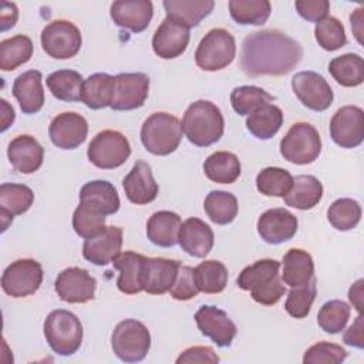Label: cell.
Wrapping results in <instances>:
<instances>
[{"label":"cell","instance_id":"6da1fadb","mask_svg":"<svg viewBox=\"0 0 364 364\" xmlns=\"http://www.w3.org/2000/svg\"><path fill=\"white\" fill-rule=\"evenodd\" d=\"M303 58L299 41L280 30H259L242 43L240 68L249 77L284 75Z\"/></svg>","mask_w":364,"mask_h":364},{"label":"cell","instance_id":"7a4b0ae2","mask_svg":"<svg viewBox=\"0 0 364 364\" xmlns=\"http://www.w3.org/2000/svg\"><path fill=\"white\" fill-rule=\"evenodd\" d=\"M280 262L274 259H260L246 266L237 276L236 284L242 290L250 291L252 299L263 306L276 304L286 293V287L279 276Z\"/></svg>","mask_w":364,"mask_h":364},{"label":"cell","instance_id":"3957f363","mask_svg":"<svg viewBox=\"0 0 364 364\" xmlns=\"http://www.w3.org/2000/svg\"><path fill=\"white\" fill-rule=\"evenodd\" d=\"M182 131L196 146H209L218 142L225 131V119L219 107L206 100L192 102L182 118Z\"/></svg>","mask_w":364,"mask_h":364},{"label":"cell","instance_id":"277c9868","mask_svg":"<svg viewBox=\"0 0 364 364\" xmlns=\"http://www.w3.org/2000/svg\"><path fill=\"white\" fill-rule=\"evenodd\" d=\"M181 121L168 112H154L142 124L141 142L144 148L158 156L176 151L182 141Z\"/></svg>","mask_w":364,"mask_h":364},{"label":"cell","instance_id":"5b68a950","mask_svg":"<svg viewBox=\"0 0 364 364\" xmlns=\"http://www.w3.org/2000/svg\"><path fill=\"white\" fill-rule=\"evenodd\" d=\"M44 337L55 354L73 355L82 343V324L74 313L57 309L44 321Z\"/></svg>","mask_w":364,"mask_h":364},{"label":"cell","instance_id":"8992f818","mask_svg":"<svg viewBox=\"0 0 364 364\" xmlns=\"http://www.w3.org/2000/svg\"><path fill=\"white\" fill-rule=\"evenodd\" d=\"M111 347L121 361H142L151 347L149 330L135 318H125L115 326L111 334Z\"/></svg>","mask_w":364,"mask_h":364},{"label":"cell","instance_id":"52a82bcc","mask_svg":"<svg viewBox=\"0 0 364 364\" xmlns=\"http://www.w3.org/2000/svg\"><path fill=\"white\" fill-rule=\"evenodd\" d=\"M235 55V37L225 28H212L198 44L195 63L203 71H219L230 65Z\"/></svg>","mask_w":364,"mask_h":364},{"label":"cell","instance_id":"ba28073f","mask_svg":"<svg viewBox=\"0 0 364 364\" xmlns=\"http://www.w3.org/2000/svg\"><path fill=\"white\" fill-rule=\"evenodd\" d=\"M321 152L318 131L309 122H296L280 141L282 156L296 165L314 162Z\"/></svg>","mask_w":364,"mask_h":364},{"label":"cell","instance_id":"9c48e42d","mask_svg":"<svg viewBox=\"0 0 364 364\" xmlns=\"http://www.w3.org/2000/svg\"><path fill=\"white\" fill-rule=\"evenodd\" d=\"M131 155L129 141L114 129L98 132L87 149L88 161L100 169H115L127 162Z\"/></svg>","mask_w":364,"mask_h":364},{"label":"cell","instance_id":"30bf717a","mask_svg":"<svg viewBox=\"0 0 364 364\" xmlns=\"http://www.w3.org/2000/svg\"><path fill=\"white\" fill-rule=\"evenodd\" d=\"M41 47L51 58L68 60L81 48V31L68 20H54L41 31Z\"/></svg>","mask_w":364,"mask_h":364},{"label":"cell","instance_id":"8fae6325","mask_svg":"<svg viewBox=\"0 0 364 364\" xmlns=\"http://www.w3.org/2000/svg\"><path fill=\"white\" fill-rule=\"evenodd\" d=\"M43 276V267L37 260L18 259L4 269L1 274V289L10 297H27L40 289Z\"/></svg>","mask_w":364,"mask_h":364},{"label":"cell","instance_id":"7c38bea8","mask_svg":"<svg viewBox=\"0 0 364 364\" xmlns=\"http://www.w3.org/2000/svg\"><path fill=\"white\" fill-rule=\"evenodd\" d=\"M291 88L299 101L311 111H326L334 98L327 80L316 71H300L291 78Z\"/></svg>","mask_w":364,"mask_h":364},{"label":"cell","instance_id":"4fadbf2b","mask_svg":"<svg viewBox=\"0 0 364 364\" xmlns=\"http://www.w3.org/2000/svg\"><path fill=\"white\" fill-rule=\"evenodd\" d=\"M330 136L341 148H357L364 139V111L357 105L338 108L330 121Z\"/></svg>","mask_w":364,"mask_h":364},{"label":"cell","instance_id":"5bb4252c","mask_svg":"<svg viewBox=\"0 0 364 364\" xmlns=\"http://www.w3.org/2000/svg\"><path fill=\"white\" fill-rule=\"evenodd\" d=\"M149 78L144 73H121L115 75L111 108L114 111H132L141 108L148 98Z\"/></svg>","mask_w":364,"mask_h":364},{"label":"cell","instance_id":"9a60e30c","mask_svg":"<svg viewBox=\"0 0 364 364\" xmlns=\"http://www.w3.org/2000/svg\"><path fill=\"white\" fill-rule=\"evenodd\" d=\"M54 287L58 297L65 303H87L95 296L97 280L88 270L74 266L58 273Z\"/></svg>","mask_w":364,"mask_h":364},{"label":"cell","instance_id":"2e32d148","mask_svg":"<svg viewBox=\"0 0 364 364\" xmlns=\"http://www.w3.org/2000/svg\"><path fill=\"white\" fill-rule=\"evenodd\" d=\"M189 38V27L172 17H165L155 30L152 37V48L154 53L164 60L176 58L185 53Z\"/></svg>","mask_w":364,"mask_h":364},{"label":"cell","instance_id":"e0dca14e","mask_svg":"<svg viewBox=\"0 0 364 364\" xmlns=\"http://www.w3.org/2000/svg\"><path fill=\"white\" fill-rule=\"evenodd\" d=\"M88 135L87 119L77 112H61L48 127L51 142L60 149H75L85 142Z\"/></svg>","mask_w":364,"mask_h":364},{"label":"cell","instance_id":"ac0fdd59","mask_svg":"<svg viewBox=\"0 0 364 364\" xmlns=\"http://www.w3.org/2000/svg\"><path fill=\"white\" fill-rule=\"evenodd\" d=\"M195 321L199 331L218 347H229L237 333L236 324L216 306H202L195 313Z\"/></svg>","mask_w":364,"mask_h":364},{"label":"cell","instance_id":"d6986e66","mask_svg":"<svg viewBox=\"0 0 364 364\" xmlns=\"http://www.w3.org/2000/svg\"><path fill=\"white\" fill-rule=\"evenodd\" d=\"M297 218L284 208L267 209L259 216L257 233L270 245H280L290 240L297 232Z\"/></svg>","mask_w":364,"mask_h":364},{"label":"cell","instance_id":"ffe728a7","mask_svg":"<svg viewBox=\"0 0 364 364\" xmlns=\"http://www.w3.org/2000/svg\"><path fill=\"white\" fill-rule=\"evenodd\" d=\"M112 21L132 33H142L151 23L154 6L149 0H118L109 7Z\"/></svg>","mask_w":364,"mask_h":364},{"label":"cell","instance_id":"44dd1931","mask_svg":"<svg viewBox=\"0 0 364 364\" xmlns=\"http://www.w3.org/2000/svg\"><path fill=\"white\" fill-rule=\"evenodd\" d=\"M122 229L118 226H107L100 235L85 239L82 245V256L85 260L97 266L112 263L121 253Z\"/></svg>","mask_w":364,"mask_h":364},{"label":"cell","instance_id":"7402d4cb","mask_svg":"<svg viewBox=\"0 0 364 364\" xmlns=\"http://www.w3.org/2000/svg\"><path fill=\"white\" fill-rule=\"evenodd\" d=\"M125 196L135 205H146L158 196V183L154 179L149 164L136 161L122 181Z\"/></svg>","mask_w":364,"mask_h":364},{"label":"cell","instance_id":"603a6c76","mask_svg":"<svg viewBox=\"0 0 364 364\" xmlns=\"http://www.w3.org/2000/svg\"><path fill=\"white\" fill-rule=\"evenodd\" d=\"M178 260L165 257H145L142 269V289L149 294H164L171 290L176 279Z\"/></svg>","mask_w":364,"mask_h":364},{"label":"cell","instance_id":"cb8c5ba5","mask_svg":"<svg viewBox=\"0 0 364 364\" xmlns=\"http://www.w3.org/2000/svg\"><path fill=\"white\" fill-rule=\"evenodd\" d=\"M7 156L14 171L33 173L40 169L44 159V148L31 135H18L7 146Z\"/></svg>","mask_w":364,"mask_h":364},{"label":"cell","instance_id":"d4e9b609","mask_svg":"<svg viewBox=\"0 0 364 364\" xmlns=\"http://www.w3.org/2000/svg\"><path fill=\"white\" fill-rule=\"evenodd\" d=\"M215 235L212 228L199 218H188L179 229L178 243L188 255L205 257L212 250Z\"/></svg>","mask_w":364,"mask_h":364},{"label":"cell","instance_id":"484cf974","mask_svg":"<svg viewBox=\"0 0 364 364\" xmlns=\"http://www.w3.org/2000/svg\"><path fill=\"white\" fill-rule=\"evenodd\" d=\"M41 80L43 75L37 70H28L14 80L11 92L23 114H37L43 108L44 88Z\"/></svg>","mask_w":364,"mask_h":364},{"label":"cell","instance_id":"4316f807","mask_svg":"<svg viewBox=\"0 0 364 364\" xmlns=\"http://www.w3.org/2000/svg\"><path fill=\"white\" fill-rule=\"evenodd\" d=\"M34 202L33 191L23 183H1L0 185V219L1 230L4 232L13 218L27 212Z\"/></svg>","mask_w":364,"mask_h":364},{"label":"cell","instance_id":"83f0119b","mask_svg":"<svg viewBox=\"0 0 364 364\" xmlns=\"http://www.w3.org/2000/svg\"><path fill=\"white\" fill-rule=\"evenodd\" d=\"M80 203H84L102 215H114L119 209V196L115 186L108 181L87 182L80 191Z\"/></svg>","mask_w":364,"mask_h":364},{"label":"cell","instance_id":"f1b7e54d","mask_svg":"<svg viewBox=\"0 0 364 364\" xmlns=\"http://www.w3.org/2000/svg\"><path fill=\"white\" fill-rule=\"evenodd\" d=\"M145 256L127 250L119 253L112 266L119 272L117 279V287L125 294H136L142 291V269Z\"/></svg>","mask_w":364,"mask_h":364},{"label":"cell","instance_id":"f546056e","mask_svg":"<svg viewBox=\"0 0 364 364\" xmlns=\"http://www.w3.org/2000/svg\"><path fill=\"white\" fill-rule=\"evenodd\" d=\"M181 216L171 210L155 212L146 222V237L161 247H172L178 243Z\"/></svg>","mask_w":364,"mask_h":364},{"label":"cell","instance_id":"4dcf8cb0","mask_svg":"<svg viewBox=\"0 0 364 364\" xmlns=\"http://www.w3.org/2000/svg\"><path fill=\"white\" fill-rule=\"evenodd\" d=\"M323 196V185L313 175H299L293 178V185L290 191L283 196L287 206L300 210L313 209Z\"/></svg>","mask_w":364,"mask_h":364},{"label":"cell","instance_id":"1f68e13d","mask_svg":"<svg viewBox=\"0 0 364 364\" xmlns=\"http://www.w3.org/2000/svg\"><path fill=\"white\" fill-rule=\"evenodd\" d=\"M314 277V262L309 252L293 247L283 256L282 282L290 287H299Z\"/></svg>","mask_w":364,"mask_h":364},{"label":"cell","instance_id":"d6a6232c","mask_svg":"<svg viewBox=\"0 0 364 364\" xmlns=\"http://www.w3.org/2000/svg\"><path fill=\"white\" fill-rule=\"evenodd\" d=\"M162 4L166 17L183 23L189 28L196 27L215 7V1L212 0H165Z\"/></svg>","mask_w":364,"mask_h":364},{"label":"cell","instance_id":"836d02e7","mask_svg":"<svg viewBox=\"0 0 364 364\" xmlns=\"http://www.w3.org/2000/svg\"><path fill=\"white\" fill-rule=\"evenodd\" d=\"M115 77L107 73H95L84 80L81 102L91 109H102L111 107L114 95Z\"/></svg>","mask_w":364,"mask_h":364},{"label":"cell","instance_id":"e575fe53","mask_svg":"<svg viewBox=\"0 0 364 364\" xmlns=\"http://www.w3.org/2000/svg\"><path fill=\"white\" fill-rule=\"evenodd\" d=\"M206 178L216 183H233L240 176L239 158L228 151H218L203 162Z\"/></svg>","mask_w":364,"mask_h":364},{"label":"cell","instance_id":"d590c367","mask_svg":"<svg viewBox=\"0 0 364 364\" xmlns=\"http://www.w3.org/2000/svg\"><path fill=\"white\" fill-rule=\"evenodd\" d=\"M283 125V111L274 104H264L246 118V128L259 139H270Z\"/></svg>","mask_w":364,"mask_h":364},{"label":"cell","instance_id":"8d00e7d4","mask_svg":"<svg viewBox=\"0 0 364 364\" xmlns=\"http://www.w3.org/2000/svg\"><path fill=\"white\" fill-rule=\"evenodd\" d=\"M46 84L53 97L64 102L81 101L84 78L74 70H58L46 78Z\"/></svg>","mask_w":364,"mask_h":364},{"label":"cell","instance_id":"74e56055","mask_svg":"<svg viewBox=\"0 0 364 364\" xmlns=\"http://www.w3.org/2000/svg\"><path fill=\"white\" fill-rule=\"evenodd\" d=\"M328 73L343 87H358L364 81V61L355 53L334 57L328 64Z\"/></svg>","mask_w":364,"mask_h":364},{"label":"cell","instance_id":"f35d334b","mask_svg":"<svg viewBox=\"0 0 364 364\" xmlns=\"http://www.w3.org/2000/svg\"><path fill=\"white\" fill-rule=\"evenodd\" d=\"M208 218L216 225H228L235 220L239 205L233 193L226 191H210L203 202Z\"/></svg>","mask_w":364,"mask_h":364},{"label":"cell","instance_id":"ab89813d","mask_svg":"<svg viewBox=\"0 0 364 364\" xmlns=\"http://www.w3.org/2000/svg\"><path fill=\"white\" fill-rule=\"evenodd\" d=\"M230 17L242 26H262L272 13V4L267 0H230Z\"/></svg>","mask_w":364,"mask_h":364},{"label":"cell","instance_id":"60d3db41","mask_svg":"<svg viewBox=\"0 0 364 364\" xmlns=\"http://www.w3.org/2000/svg\"><path fill=\"white\" fill-rule=\"evenodd\" d=\"M33 55V41L30 37L17 34L0 43V70L13 71L26 64Z\"/></svg>","mask_w":364,"mask_h":364},{"label":"cell","instance_id":"b9f144b4","mask_svg":"<svg viewBox=\"0 0 364 364\" xmlns=\"http://www.w3.org/2000/svg\"><path fill=\"white\" fill-rule=\"evenodd\" d=\"M195 282L199 291L220 293L228 284V269L219 260H205L195 267Z\"/></svg>","mask_w":364,"mask_h":364},{"label":"cell","instance_id":"7bdbcfd3","mask_svg":"<svg viewBox=\"0 0 364 364\" xmlns=\"http://www.w3.org/2000/svg\"><path fill=\"white\" fill-rule=\"evenodd\" d=\"M273 100V95L256 85H240L230 92L232 108L239 115H250Z\"/></svg>","mask_w":364,"mask_h":364},{"label":"cell","instance_id":"ee69618b","mask_svg":"<svg viewBox=\"0 0 364 364\" xmlns=\"http://www.w3.org/2000/svg\"><path fill=\"white\" fill-rule=\"evenodd\" d=\"M291 185V173L279 166H267L256 176V188L264 196L283 198L290 191Z\"/></svg>","mask_w":364,"mask_h":364},{"label":"cell","instance_id":"f6af8a7d","mask_svg":"<svg viewBox=\"0 0 364 364\" xmlns=\"http://www.w3.org/2000/svg\"><path fill=\"white\" fill-rule=\"evenodd\" d=\"M327 219L337 230H351L361 219V206L355 199L340 198L327 209Z\"/></svg>","mask_w":364,"mask_h":364},{"label":"cell","instance_id":"bcb514c9","mask_svg":"<svg viewBox=\"0 0 364 364\" xmlns=\"http://www.w3.org/2000/svg\"><path fill=\"white\" fill-rule=\"evenodd\" d=\"M351 314V307L343 300L326 301L317 313V324L328 334H338L344 330Z\"/></svg>","mask_w":364,"mask_h":364},{"label":"cell","instance_id":"7dc6e473","mask_svg":"<svg viewBox=\"0 0 364 364\" xmlns=\"http://www.w3.org/2000/svg\"><path fill=\"white\" fill-rule=\"evenodd\" d=\"M314 36L318 46L326 51H336L347 44V36L343 23L333 16H327L314 27Z\"/></svg>","mask_w":364,"mask_h":364},{"label":"cell","instance_id":"c3c4849f","mask_svg":"<svg viewBox=\"0 0 364 364\" xmlns=\"http://www.w3.org/2000/svg\"><path fill=\"white\" fill-rule=\"evenodd\" d=\"M73 228L80 237H94L105 229V215L80 203L73 213Z\"/></svg>","mask_w":364,"mask_h":364},{"label":"cell","instance_id":"681fc988","mask_svg":"<svg viewBox=\"0 0 364 364\" xmlns=\"http://www.w3.org/2000/svg\"><path fill=\"white\" fill-rule=\"evenodd\" d=\"M316 277H313L309 283L291 287L287 293V299L284 303V310L294 318H304L309 316L311 310V304L316 299Z\"/></svg>","mask_w":364,"mask_h":364},{"label":"cell","instance_id":"f907efd6","mask_svg":"<svg viewBox=\"0 0 364 364\" xmlns=\"http://www.w3.org/2000/svg\"><path fill=\"white\" fill-rule=\"evenodd\" d=\"M347 358V351L334 343L318 341L309 347L303 355L304 364H340Z\"/></svg>","mask_w":364,"mask_h":364},{"label":"cell","instance_id":"816d5d0a","mask_svg":"<svg viewBox=\"0 0 364 364\" xmlns=\"http://www.w3.org/2000/svg\"><path fill=\"white\" fill-rule=\"evenodd\" d=\"M169 293H171V297L179 301H186L196 297L199 293V289L195 282V269L179 263L176 279Z\"/></svg>","mask_w":364,"mask_h":364},{"label":"cell","instance_id":"f5cc1de1","mask_svg":"<svg viewBox=\"0 0 364 364\" xmlns=\"http://www.w3.org/2000/svg\"><path fill=\"white\" fill-rule=\"evenodd\" d=\"M294 7L300 17L307 21L318 23L327 17L330 10V3L327 0H297Z\"/></svg>","mask_w":364,"mask_h":364},{"label":"cell","instance_id":"db71d44e","mask_svg":"<svg viewBox=\"0 0 364 364\" xmlns=\"http://www.w3.org/2000/svg\"><path fill=\"white\" fill-rule=\"evenodd\" d=\"M219 355L213 348L208 346H195L183 350L176 358V364H191V363H219Z\"/></svg>","mask_w":364,"mask_h":364},{"label":"cell","instance_id":"11a10c76","mask_svg":"<svg viewBox=\"0 0 364 364\" xmlns=\"http://www.w3.org/2000/svg\"><path fill=\"white\" fill-rule=\"evenodd\" d=\"M363 330H364V323H363V316L361 313H358V316L355 317L354 323L347 328V331L343 336V341L347 346L355 347V348H363L364 347V336H363Z\"/></svg>","mask_w":364,"mask_h":364},{"label":"cell","instance_id":"9f6ffc18","mask_svg":"<svg viewBox=\"0 0 364 364\" xmlns=\"http://www.w3.org/2000/svg\"><path fill=\"white\" fill-rule=\"evenodd\" d=\"M18 18V10L14 3L1 1L0 3V23H1V31H7L9 28L14 27L16 21Z\"/></svg>","mask_w":364,"mask_h":364},{"label":"cell","instance_id":"6f0895ef","mask_svg":"<svg viewBox=\"0 0 364 364\" xmlns=\"http://www.w3.org/2000/svg\"><path fill=\"white\" fill-rule=\"evenodd\" d=\"M363 283L364 280L358 279L348 290V300L358 313H361L363 310Z\"/></svg>","mask_w":364,"mask_h":364},{"label":"cell","instance_id":"680465c9","mask_svg":"<svg viewBox=\"0 0 364 364\" xmlns=\"http://www.w3.org/2000/svg\"><path fill=\"white\" fill-rule=\"evenodd\" d=\"M363 11L364 9L363 7H358L354 13H351L350 16V21H351V30L357 38V41L361 44L363 43Z\"/></svg>","mask_w":364,"mask_h":364},{"label":"cell","instance_id":"91938a15","mask_svg":"<svg viewBox=\"0 0 364 364\" xmlns=\"http://www.w3.org/2000/svg\"><path fill=\"white\" fill-rule=\"evenodd\" d=\"M0 104H1V131L4 132L13 124L16 114L13 107L6 100H0Z\"/></svg>","mask_w":364,"mask_h":364}]
</instances>
